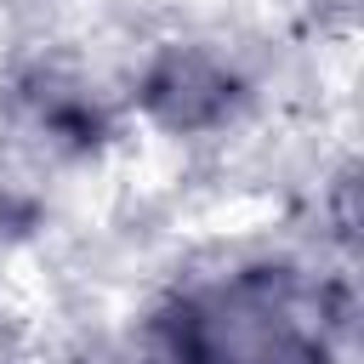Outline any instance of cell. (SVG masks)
<instances>
[{"label": "cell", "mask_w": 364, "mask_h": 364, "mask_svg": "<svg viewBox=\"0 0 364 364\" xmlns=\"http://www.w3.org/2000/svg\"><path fill=\"white\" fill-rule=\"evenodd\" d=\"M347 330L353 301L341 279L290 256H245L154 301L142 364H341Z\"/></svg>", "instance_id": "cell-1"}, {"label": "cell", "mask_w": 364, "mask_h": 364, "mask_svg": "<svg viewBox=\"0 0 364 364\" xmlns=\"http://www.w3.org/2000/svg\"><path fill=\"white\" fill-rule=\"evenodd\" d=\"M131 102L165 136H216L250 108V74L210 40H159L131 80Z\"/></svg>", "instance_id": "cell-2"}, {"label": "cell", "mask_w": 364, "mask_h": 364, "mask_svg": "<svg viewBox=\"0 0 364 364\" xmlns=\"http://www.w3.org/2000/svg\"><path fill=\"white\" fill-rule=\"evenodd\" d=\"M11 108L28 136H40L51 154H68V159L97 154L114 136V114L97 97V85L80 80L74 68H57V63L23 68L11 80Z\"/></svg>", "instance_id": "cell-3"}, {"label": "cell", "mask_w": 364, "mask_h": 364, "mask_svg": "<svg viewBox=\"0 0 364 364\" xmlns=\"http://www.w3.org/2000/svg\"><path fill=\"white\" fill-rule=\"evenodd\" d=\"M34 199L28 193H17L11 182H0V245H11V239H23L28 228H34Z\"/></svg>", "instance_id": "cell-4"}]
</instances>
